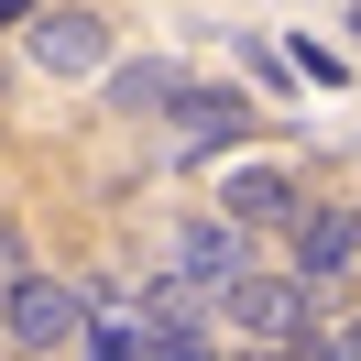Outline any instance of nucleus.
<instances>
[{
	"label": "nucleus",
	"instance_id": "f03ea898",
	"mask_svg": "<svg viewBox=\"0 0 361 361\" xmlns=\"http://www.w3.org/2000/svg\"><path fill=\"white\" fill-rule=\"evenodd\" d=\"M219 317H230L241 339H263V350H285L295 329H317V285H307V274H263V263H241V274L219 285Z\"/></svg>",
	"mask_w": 361,
	"mask_h": 361
},
{
	"label": "nucleus",
	"instance_id": "9d476101",
	"mask_svg": "<svg viewBox=\"0 0 361 361\" xmlns=\"http://www.w3.org/2000/svg\"><path fill=\"white\" fill-rule=\"evenodd\" d=\"M0 23H23V0H0Z\"/></svg>",
	"mask_w": 361,
	"mask_h": 361
},
{
	"label": "nucleus",
	"instance_id": "f257e3e1",
	"mask_svg": "<svg viewBox=\"0 0 361 361\" xmlns=\"http://www.w3.org/2000/svg\"><path fill=\"white\" fill-rule=\"evenodd\" d=\"M77 329H88V295H77V285H55V274H33V263L0 285V339H11L23 361L77 350Z\"/></svg>",
	"mask_w": 361,
	"mask_h": 361
},
{
	"label": "nucleus",
	"instance_id": "1a4fd4ad",
	"mask_svg": "<svg viewBox=\"0 0 361 361\" xmlns=\"http://www.w3.org/2000/svg\"><path fill=\"white\" fill-rule=\"evenodd\" d=\"M339 361H361V317H350V329H339Z\"/></svg>",
	"mask_w": 361,
	"mask_h": 361
},
{
	"label": "nucleus",
	"instance_id": "7ed1b4c3",
	"mask_svg": "<svg viewBox=\"0 0 361 361\" xmlns=\"http://www.w3.org/2000/svg\"><path fill=\"white\" fill-rule=\"evenodd\" d=\"M164 142H176V164H219V154H241V142H252V99H241V88H176Z\"/></svg>",
	"mask_w": 361,
	"mask_h": 361
},
{
	"label": "nucleus",
	"instance_id": "39448f33",
	"mask_svg": "<svg viewBox=\"0 0 361 361\" xmlns=\"http://www.w3.org/2000/svg\"><path fill=\"white\" fill-rule=\"evenodd\" d=\"M285 230H295V274H307L317 295H329L339 274L361 263V208H295Z\"/></svg>",
	"mask_w": 361,
	"mask_h": 361
},
{
	"label": "nucleus",
	"instance_id": "0eeeda50",
	"mask_svg": "<svg viewBox=\"0 0 361 361\" xmlns=\"http://www.w3.org/2000/svg\"><path fill=\"white\" fill-rule=\"evenodd\" d=\"M219 208H230V219H241V230H285V219H295V208H307V197H295V176H285V164H241Z\"/></svg>",
	"mask_w": 361,
	"mask_h": 361
},
{
	"label": "nucleus",
	"instance_id": "423d86ee",
	"mask_svg": "<svg viewBox=\"0 0 361 361\" xmlns=\"http://www.w3.org/2000/svg\"><path fill=\"white\" fill-rule=\"evenodd\" d=\"M33 66L44 77H99L110 66V23L99 11H33Z\"/></svg>",
	"mask_w": 361,
	"mask_h": 361
},
{
	"label": "nucleus",
	"instance_id": "6e6552de",
	"mask_svg": "<svg viewBox=\"0 0 361 361\" xmlns=\"http://www.w3.org/2000/svg\"><path fill=\"white\" fill-rule=\"evenodd\" d=\"M186 88V66H164V55H132V66H110V110L121 121H164Z\"/></svg>",
	"mask_w": 361,
	"mask_h": 361
},
{
	"label": "nucleus",
	"instance_id": "20e7f679",
	"mask_svg": "<svg viewBox=\"0 0 361 361\" xmlns=\"http://www.w3.org/2000/svg\"><path fill=\"white\" fill-rule=\"evenodd\" d=\"M164 263H176L186 285H208V295H219L230 274L252 263V230L230 219V208H186V219H176V241H164Z\"/></svg>",
	"mask_w": 361,
	"mask_h": 361
}]
</instances>
